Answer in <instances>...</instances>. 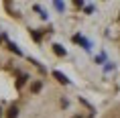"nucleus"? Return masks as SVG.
<instances>
[{
  "label": "nucleus",
  "instance_id": "obj_1",
  "mask_svg": "<svg viewBox=\"0 0 120 118\" xmlns=\"http://www.w3.org/2000/svg\"><path fill=\"white\" fill-rule=\"evenodd\" d=\"M10 112L8 118H67V104L53 88H39Z\"/></svg>",
  "mask_w": 120,
  "mask_h": 118
},
{
  "label": "nucleus",
  "instance_id": "obj_2",
  "mask_svg": "<svg viewBox=\"0 0 120 118\" xmlns=\"http://www.w3.org/2000/svg\"><path fill=\"white\" fill-rule=\"evenodd\" d=\"M100 118H120V100H116L114 104H110L106 110L100 114Z\"/></svg>",
  "mask_w": 120,
  "mask_h": 118
}]
</instances>
